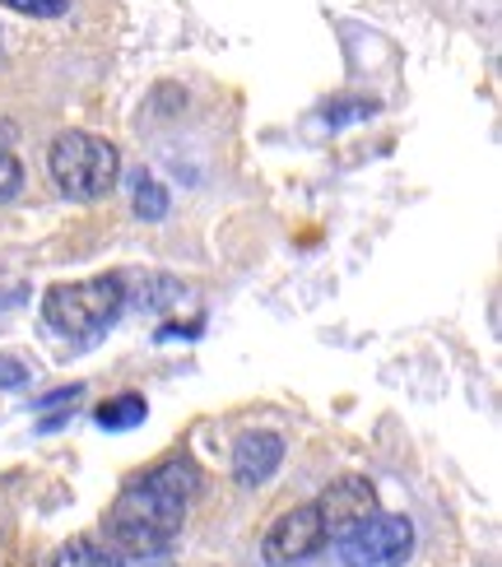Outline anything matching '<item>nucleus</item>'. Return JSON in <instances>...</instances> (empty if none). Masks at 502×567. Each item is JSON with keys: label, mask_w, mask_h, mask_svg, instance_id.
<instances>
[{"label": "nucleus", "mask_w": 502, "mask_h": 567, "mask_svg": "<svg viewBox=\"0 0 502 567\" xmlns=\"http://www.w3.org/2000/svg\"><path fill=\"white\" fill-rule=\"evenodd\" d=\"M201 493V470L191 456H167L150 475L131 480L107 512V535L116 554L154 558L182 535L186 507Z\"/></svg>", "instance_id": "obj_1"}, {"label": "nucleus", "mask_w": 502, "mask_h": 567, "mask_svg": "<svg viewBox=\"0 0 502 567\" xmlns=\"http://www.w3.org/2000/svg\"><path fill=\"white\" fill-rule=\"evenodd\" d=\"M47 168H52L57 186L80 200V205H93L112 196L116 177H122V154H116L112 140L103 135H89V131H61L47 150Z\"/></svg>", "instance_id": "obj_2"}, {"label": "nucleus", "mask_w": 502, "mask_h": 567, "mask_svg": "<svg viewBox=\"0 0 502 567\" xmlns=\"http://www.w3.org/2000/svg\"><path fill=\"white\" fill-rule=\"evenodd\" d=\"M126 312V275H93L80 284H57L42 298V317L61 336H103Z\"/></svg>", "instance_id": "obj_3"}, {"label": "nucleus", "mask_w": 502, "mask_h": 567, "mask_svg": "<svg viewBox=\"0 0 502 567\" xmlns=\"http://www.w3.org/2000/svg\"><path fill=\"white\" fill-rule=\"evenodd\" d=\"M345 567H400L414 549V526L410 516H381L372 512L354 535L340 539Z\"/></svg>", "instance_id": "obj_4"}, {"label": "nucleus", "mask_w": 502, "mask_h": 567, "mask_svg": "<svg viewBox=\"0 0 502 567\" xmlns=\"http://www.w3.org/2000/svg\"><path fill=\"white\" fill-rule=\"evenodd\" d=\"M326 545V530H321V516L313 503H303L294 512H284L279 522L266 530L260 539V558L270 567H294V563H307L313 554H321Z\"/></svg>", "instance_id": "obj_5"}, {"label": "nucleus", "mask_w": 502, "mask_h": 567, "mask_svg": "<svg viewBox=\"0 0 502 567\" xmlns=\"http://www.w3.org/2000/svg\"><path fill=\"white\" fill-rule=\"evenodd\" d=\"M313 507L321 516L326 539H345V535H354L377 512V488L363 475H349V480H335Z\"/></svg>", "instance_id": "obj_6"}, {"label": "nucleus", "mask_w": 502, "mask_h": 567, "mask_svg": "<svg viewBox=\"0 0 502 567\" xmlns=\"http://www.w3.org/2000/svg\"><path fill=\"white\" fill-rule=\"evenodd\" d=\"M284 465V437L279 433H243L233 446V480L237 484H266L275 470Z\"/></svg>", "instance_id": "obj_7"}, {"label": "nucleus", "mask_w": 502, "mask_h": 567, "mask_svg": "<svg viewBox=\"0 0 502 567\" xmlns=\"http://www.w3.org/2000/svg\"><path fill=\"white\" fill-rule=\"evenodd\" d=\"M52 567H126V554H116V549L99 545V539H89V535H75L70 545L57 549Z\"/></svg>", "instance_id": "obj_8"}, {"label": "nucleus", "mask_w": 502, "mask_h": 567, "mask_svg": "<svg viewBox=\"0 0 502 567\" xmlns=\"http://www.w3.org/2000/svg\"><path fill=\"white\" fill-rule=\"evenodd\" d=\"M93 419H99V429H107V433H126L150 419V405H145V395H112V400H103Z\"/></svg>", "instance_id": "obj_9"}, {"label": "nucleus", "mask_w": 502, "mask_h": 567, "mask_svg": "<svg viewBox=\"0 0 502 567\" xmlns=\"http://www.w3.org/2000/svg\"><path fill=\"white\" fill-rule=\"evenodd\" d=\"M131 298H135L140 307H150V312H163V307H173L177 298H186V284L173 279V275H145L135 293L126 289V302H131Z\"/></svg>", "instance_id": "obj_10"}, {"label": "nucleus", "mask_w": 502, "mask_h": 567, "mask_svg": "<svg viewBox=\"0 0 502 567\" xmlns=\"http://www.w3.org/2000/svg\"><path fill=\"white\" fill-rule=\"evenodd\" d=\"M135 215L145 224H158L167 215V186H158L154 177H140V186H135Z\"/></svg>", "instance_id": "obj_11"}, {"label": "nucleus", "mask_w": 502, "mask_h": 567, "mask_svg": "<svg viewBox=\"0 0 502 567\" xmlns=\"http://www.w3.org/2000/svg\"><path fill=\"white\" fill-rule=\"evenodd\" d=\"M23 192V168L10 150H0V205H10Z\"/></svg>", "instance_id": "obj_12"}, {"label": "nucleus", "mask_w": 502, "mask_h": 567, "mask_svg": "<svg viewBox=\"0 0 502 567\" xmlns=\"http://www.w3.org/2000/svg\"><path fill=\"white\" fill-rule=\"evenodd\" d=\"M6 6L19 14H33V19H57L70 10V0H6Z\"/></svg>", "instance_id": "obj_13"}, {"label": "nucleus", "mask_w": 502, "mask_h": 567, "mask_svg": "<svg viewBox=\"0 0 502 567\" xmlns=\"http://www.w3.org/2000/svg\"><path fill=\"white\" fill-rule=\"evenodd\" d=\"M377 112V103H335V107H326V122L330 126H345V122H363V116H372Z\"/></svg>", "instance_id": "obj_14"}, {"label": "nucleus", "mask_w": 502, "mask_h": 567, "mask_svg": "<svg viewBox=\"0 0 502 567\" xmlns=\"http://www.w3.org/2000/svg\"><path fill=\"white\" fill-rule=\"evenodd\" d=\"M0 386H29V363L23 359H0Z\"/></svg>", "instance_id": "obj_15"}, {"label": "nucleus", "mask_w": 502, "mask_h": 567, "mask_svg": "<svg viewBox=\"0 0 502 567\" xmlns=\"http://www.w3.org/2000/svg\"><path fill=\"white\" fill-rule=\"evenodd\" d=\"M84 395V386L80 382H70V386H61V391H52V395H42L38 400V410H57V405H75V400Z\"/></svg>", "instance_id": "obj_16"}, {"label": "nucleus", "mask_w": 502, "mask_h": 567, "mask_svg": "<svg viewBox=\"0 0 502 567\" xmlns=\"http://www.w3.org/2000/svg\"><path fill=\"white\" fill-rule=\"evenodd\" d=\"M205 321L196 317V321H186V326H163L158 330V340H196V330H201Z\"/></svg>", "instance_id": "obj_17"}, {"label": "nucleus", "mask_w": 502, "mask_h": 567, "mask_svg": "<svg viewBox=\"0 0 502 567\" xmlns=\"http://www.w3.org/2000/svg\"><path fill=\"white\" fill-rule=\"evenodd\" d=\"M145 567H177L173 558H163V554H154V558H145Z\"/></svg>", "instance_id": "obj_18"}]
</instances>
